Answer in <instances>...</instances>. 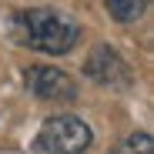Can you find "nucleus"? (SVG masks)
<instances>
[{
    "label": "nucleus",
    "mask_w": 154,
    "mask_h": 154,
    "mask_svg": "<svg viewBox=\"0 0 154 154\" xmlns=\"http://www.w3.org/2000/svg\"><path fill=\"white\" fill-rule=\"evenodd\" d=\"M17 40L23 47H34L40 54H67L74 50V44L81 40V27L70 14L60 10H50V7H34V10H23L17 14Z\"/></svg>",
    "instance_id": "1"
},
{
    "label": "nucleus",
    "mask_w": 154,
    "mask_h": 154,
    "mask_svg": "<svg viewBox=\"0 0 154 154\" xmlns=\"http://www.w3.org/2000/svg\"><path fill=\"white\" fill-rule=\"evenodd\" d=\"M94 134L91 127L74 117V114H57V117H47L44 127L34 137V151L37 154H84L91 147Z\"/></svg>",
    "instance_id": "2"
},
{
    "label": "nucleus",
    "mask_w": 154,
    "mask_h": 154,
    "mask_svg": "<svg viewBox=\"0 0 154 154\" xmlns=\"http://www.w3.org/2000/svg\"><path fill=\"white\" fill-rule=\"evenodd\" d=\"M27 81V91L40 100H74L77 97V84L67 70H57V67H47V64H34L23 74Z\"/></svg>",
    "instance_id": "3"
},
{
    "label": "nucleus",
    "mask_w": 154,
    "mask_h": 154,
    "mask_svg": "<svg viewBox=\"0 0 154 154\" xmlns=\"http://www.w3.org/2000/svg\"><path fill=\"white\" fill-rule=\"evenodd\" d=\"M84 74L91 81H97L100 87H127L131 84V67L121 60L117 50H111L107 44H97L91 50V57L84 64Z\"/></svg>",
    "instance_id": "4"
},
{
    "label": "nucleus",
    "mask_w": 154,
    "mask_h": 154,
    "mask_svg": "<svg viewBox=\"0 0 154 154\" xmlns=\"http://www.w3.org/2000/svg\"><path fill=\"white\" fill-rule=\"evenodd\" d=\"M117 154H154V141H151L147 131H137V134H131L124 141V147Z\"/></svg>",
    "instance_id": "5"
}]
</instances>
